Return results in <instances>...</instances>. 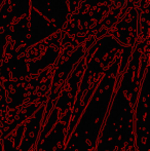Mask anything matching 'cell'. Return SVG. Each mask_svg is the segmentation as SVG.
Segmentation results:
<instances>
[{
	"label": "cell",
	"instance_id": "cell-1",
	"mask_svg": "<svg viewBox=\"0 0 150 151\" xmlns=\"http://www.w3.org/2000/svg\"><path fill=\"white\" fill-rule=\"evenodd\" d=\"M113 4H114L115 7L121 8V7L126 6V4H128V0H113Z\"/></svg>",
	"mask_w": 150,
	"mask_h": 151
},
{
	"label": "cell",
	"instance_id": "cell-3",
	"mask_svg": "<svg viewBox=\"0 0 150 151\" xmlns=\"http://www.w3.org/2000/svg\"><path fill=\"white\" fill-rule=\"evenodd\" d=\"M2 99V98H1V96H0V100H1Z\"/></svg>",
	"mask_w": 150,
	"mask_h": 151
},
{
	"label": "cell",
	"instance_id": "cell-2",
	"mask_svg": "<svg viewBox=\"0 0 150 151\" xmlns=\"http://www.w3.org/2000/svg\"><path fill=\"white\" fill-rule=\"evenodd\" d=\"M6 102H7V103H10V102H11V98H9V97L6 98Z\"/></svg>",
	"mask_w": 150,
	"mask_h": 151
}]
</instances>
